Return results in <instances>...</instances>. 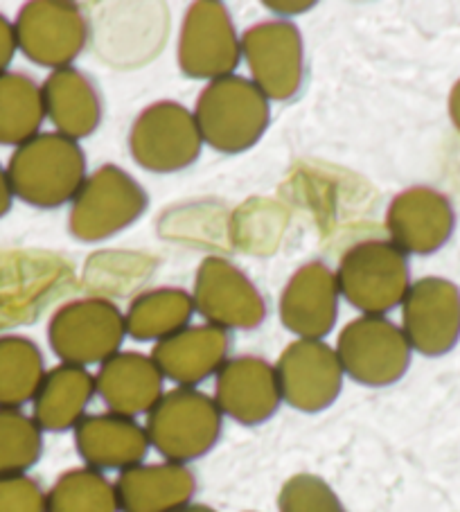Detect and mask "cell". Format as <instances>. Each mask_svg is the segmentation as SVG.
<instances>
[{"label":"cell","mask_w":460,"mask_h":512,"mask_svg":"<svg viewBox=\"0 0 460 512\" xmlns=\"http://www.w3.org/2000/svg\"><path fill=\"white\" fill-rule=\"evenodd\" d=\"M176 512H217V510L206 506V503H188V506H183L181 510H176Z\"/></svg>","instance_id":"36"},{"label":"cell","mask_w":460,"mask_h":512,"mask_svg":"<svg viewBox=\"0 0 460 512\" xmlns=\"http://www.w3.org/2000/svg\"><path fill=\"white\" fill-rule=\"evenodd\" d=\"M165 377L152 355L115 352L95 373V391L106 409L118 416H147L165 393Z\"/></svg>","instance_id":"19"},{"label":"cell","mask_w":460,"mask_h":512,"mask_svg":"<svg viewBox=\"0 0 460 512\" xmlns=\"http://www.w3.org/2000/svg\"><path fill=\"white\" fill-rule=\"evenodd\" d=\"M242 59L251 82L269 102H291L305 82V41L291 21L276 19L251 25L242 37Z\"/></svg>","instance_id":"11"},{"label":"cell","mask_w":460,"mask_h":512,"mask_svg":"<svg viewBox=\"0 0 460 512\" xmlns=\"http://www.w3.org/2000/svg\"><path fill=\"white\" fill-rule=\"evenodd\" d=\"M12 201H14V192L10 185V176H7V170L0 165V217H5L12 210Z\"/></svg>","instance_id":"33"},{"label":"cell","mask_w":460,"mask_h":512,"mask_svg":"<svg viewBox=\"0 0 460 512\" xmlns=\"http://www.w3.org/2000/svg\"><path fill=\"white\" fill-rule=\"evenodd\" d=\"M230 346H233V339L228 330L201 323L188 325L172 337L154 343L149 355L161 368L165 379L176 386L197 388L219 373V368L230 359Z\"/></svg>","instance_id":"18"},{"label":"cell","mask_w":460,"mask_h":512,"mask_svg":"<svg viewBox=\"0 0 460 512\" xmlns=\"http://www.w3.org/2000/svg\"><path fill=\"white\" fill-rule=\"evenodd\" d=\"M46 120L41 84L19 70L0 75V145L19 147L41 134Z\"/></svg>","instance_id":"26"},{"label":"cell","mask_w":460,"mask_h":512,"mask_svg":"<svg viewBox=\"0 0 460 512\" xmlns=\"http://www.w3.org/2000/svg\"><path fill=\"white\" fill-rule=\"evenodd\" d=\"M194 314L192 294L185 289L154 287L140 291L125 312L127 337L158 343L188 328Z\"/></svg>","instance_id":"24"},{"label":"cell","mask_w":460,"mask_h":512,"mask_svg":"<svg viewBox=\"0 0 460 512\" xmlns=\"http://www.w3.org/2000/svg\"><path fill=\"white\" fill-rule=\"evenodd\" d=\"M449 116H451V122H454V127L460 131V79L449 93Z\"/></svg>","instance_id":"34"},{"label":"cell","mask_w":460,"mask_h":512,"mask_svg":"<svg viewBox=\"0 0 460 512\" xmlns=\"http://www.w3.org/2000/svg\"><path fill=\"white\" fill-rule=\"evenodd\" d=\"M16 43L32 64L50 70L73 66L91 41V21L77 3L32 0L14 21Z\"/></svg>","instance_id":"9"},{"label":"cell","mask_w":460,"mask_h":512,"mask_svg":"<svg viewBox=\"0 0 460 512\" xmlns=\"http://www.w3.org/2000/svg\"><path fill=\"white\" fill-rule=\"evenodd\" d=\"M176 59L185 77L215 79L235 75L242 61V41L228 7L217 0H197L183 16Z\"/></svg>","instance_id":"10"},{"label":"cell","mask_w":460,"mask_h":512,"mask_svg":"<svg viewBox=\"0 0 460 512\" xmlns=\"http://www.w3.org/2000/svg\"><path fill=\"white\" fill-rule=\"evenodd\" d=\"M46 120L66 138L82 140L100 129L104 102L95 79L75 66L52 70L41 84Z\"/></svg>","instance_id":"22"},{"label":"cell","mask_w":460,"mask_h":512,"mask_svg":"<svg viewBox=\"0 0 460 512\" xmlns=\"http://www.w3.org/2000/svg\"><path fill=\"white\" fill-rule=\"evenodd\" d=\"M120 512H176L197 492V476L183 463H140L113 481Z\"/></svg>","instance_id":"21"},{"label":"cell","mask_w":460,"mask_h":512,"mask_svg":"<svg viewBox=\"0 0 460 512\" xmlns=\"http://www.w3.org/2000/svg\"><path fill=\"white\" fill-rule=\"evenodd\" d=\"M400 328L411 350L424 357L447 355L460 339V289L438 276L411 282L402 300Z\"/></svg>","instance_id":"14"},{"label":"cell","mask_w":460,"mask_h":512,"mask_svg":"<svg viewBox=\"0 0 460 512\" xmlns=\"http://www.w3.org/2000/svg\"><path fill=\"white\" fill-rule=\"evenodd\" d=\"M341 298L366 316H386L411 287L409 255L391 240H364L341 255L334 271Z\"/></svg>","instance_id":"4"},{"label":"cell","mask_w":460,"mask_h":512,"mask_svg":"<svg viewBox=\"0 0 460 512\" xmlns=\"http://www.w3.org/2000/svg\"><path fill=\"white\" fill-rule=\"evenodd\" d=\"M125 337V314L106 296L68 300L48 323L50 350L61 364L79 368L102 366L120 352Z\"/></svg>","instance_id":"6"},{"label":"cell","mask_w":460,"mask_h":512,"mask_svg":"<svg viewBox=\"0 0 460 512\" xmlns=\"http://www.w3.org/2000/svg\"><path fill=\"white\" fill-rule=\"evenodd\" d=\"M46 512H120L113 481L93 467H73L46 492Z\"/></svg>","instance_id":"28"},{"label":"cell","mask_w":460,"mask_h":512,"mask_svg":"<svg viewBox=\"0 0 460 512\" xmlns=\"http://www.w3.org/2000/svg\"><path fill=\"white\" fill-rule=\"evenodd\" d=\"M201 147L203 138L194 113L174 100L149 104L129 131L131 158L154 174L188 170L201 156Z\"/></svg>","instance_id":"8"},{"label":"cell","mask_w":460,"mask_h":512,"mask_svg":"<svg viewBox=\"0 0 460 512\" xmlns=\"http://www.w3.org/2000/svg\"><path fill=\"white\" fill-rule=\"evenodd\" d=\"M194 312L221 330H255L267 319V303L246 273L221 255L203 258L194 273Z\"/></svg>","instance_id":"12"},{"label":"cell","mask_w":460,"mask_h":512,"mask_svg":"<svg viewBox=\"0 0 460 512\" xmlns=\"http://www.w3.org/2000/svg\"><path fill=\"white\" fill-rule=\"evenodd\" d=\"M456 213L447 194L427 185H413L395 194L386 210V231L406 255H431L449 242Z\"/></svg>","instance_id":"15"},{"label":"cell","mask_w":460,"mask_h":512,"mask_svg":"<svg viewBox=\"0 0 460 512\" xmlns=\"http://www.w3.org/2000/svg\"><path fill=\"white\" fill-rule=\"evenodd\" d=\"M147 190L122 167L106 163L86 176L70 203L68 231L79 242H104L145 215Z\"/></svg>","instance_id":"5"},{"label":"cell","mask_w":460,"mask_h":512,"mask_svg":"<svg viewBox=\"0 0 460 512\" xmlns=\"http://www.w3.org/2000/svg\"><path fill=\"white\" fill-rule=\"evenodd\" d=\"M267 7H271V10H280L278 14H291L289 10H296V14H300V12H305V10H309V7H312V3H296V5H276V3H269Z\"/></svg>","instance_id":"35"},{"label":"cell","mask_w":460,"mask_h":512,"mask_svg":"<svg viewBox=\"0 0 460 512\" xmlns=\"http://www.w3.org/2000/svg\"><path fill=\"white\" fill-rule=\"evenodd\" d=\"M341 291L325 262H307L296 269L280 294V323L298 339H321L339 319Z\"/></svg>","instance_id":"17"},{"label":"cell","mask_w":460,"mask_h":512,"mask_svg":"<svg viewBox=\"0 0 460 512\" xmlns=\"http://www.w3.org/2000/svg\"><path fill=\"white\" fill-rule=\"evenodd\" d=\"M120 12L106 14V21H102L97 28V50L100 57L111 61L115 68H134V57H131V39H134L136 48L143 61L154 57L161 52L163 39H158V32L167 34V25H158V19H165V12L161 10L154 19L140 25L138 21L145 19L147 12H127V5H118Z\"/></svg>","instance_id":"25"},{"label":"cell","mask_w":460,"mask_h":512,"mask_svg":"<svg viewBox=\"0 0 460 512\" xmlns=\"http://www.w3.org/2000/svg\"><path fill=\"white\" fill-rule=\"evenodd\" d=\"M43 454V431L21 409H0V476L28 474Z\"/></svg>","instance_id":"29"},{"label":"cell","mask_w":460,"mask_h":512,"mask_svg":"<svg viewBox=\"0 0 460 512\" xmlns=\"http://www.w3.org/2000/svg\"><path fill=\"white\" fill-rule=\"evenodd\" d=\"M192 113L203 145L235 156L260 143L271 122V102L251 77L228 75L203 86Z\"/></svg>","instance_id":"2"},{"label":"cell","mask_w":460,"mask_h":512,"mask_svg":"<svg viewBox=\"0 0 460 512\" xmlns=\"http://www.w3.org/2000/svg\"><path fill=\"white\" fill-rule=\"evenodd\" d=\"M16 50H19V43H16L14 23L5 14H0V75L10 70Z\"/></svg>","instance_id":"32"},{"label":"cell","mask_w":460,"mask_h":512,"mask_svg":"<svg viewBox=\"0 0 460 512\" xmlns=\"http://www.w3.org/2000/svg\"><path fill=\"white\" fill-rule=\"evenodd\" d=\"M75 431V447L86 467L97 472L129 470L140 465L149 452V438L145 425L136 418L118 416L104 411L91 413L79 420Z\"/></svg>","instance_id":"20"},{"label":"cell","mask_w":460,"mask_h":512,"mask_svg":"<svg viewBox=\"0 0 460 512\" xmlns=\"http://www.w3.org/2000/svg\"><path fill=\"white\" fill-rule=\"evenodd\" d=\"M278 512H348L325 479L309 472L289 476L278 492Z\"/></svg>","instance_id":"30"},{"label":"cell","mask_w":460,"mask_h":512,"mask_svg":"<svg viewBox=\"0 0 460 512\" xmlns=\"http://www.w3.org/2000/svg\"><path fill=\"white\" fill-rule=\"evenodd\" d=\"M95 395V375L88 368L59 364L43 377L32 400V418L50 434L75 429Z\"/></svg>","instance_id":"23"},{"label":"cell","mask_w":460,"mask_h":512,"mask_svg":"<svg viewBox=\"0 0 460 512\" xmlns=\"http://www.w3.org/2000/svg\"><path fill=\"white\" fill-rule=\"evenodd\" d=\"M0 512H46V490L28 474L0 476Z\"/></svg>","instance_id":"31"},{"label":"cell","mask_w":460,"mask_h":512,"mask_svg":"<svg viewBox=\"0 0 460 512\" xmlns=\"http://www.w3.org/2000/svg\"><path fill=\"white\" fill-rule=\"evenodd\" d=\"M334 350L345 377L370 388L400 382L411 366L413 355L400 325L386 316L366 314L343 325Z\"/></svg>","instance_id":"7"},{"label":"cell","mask_w":460,"mask_h":512,"mask_svg":"<svg viewBox=\"0 0 460 512\" xmlns=\"http://www.w3.org/2000/svg\"><path fill=\"white\" fill-rule=\"evenodd\" d=\"M215 402L221 416L258 427L276 416L282 395L273 364L258 355L230 357L215 375Z\"/></svg>","instance_id":"16"},{"label":"cell","mask_w":460,"mask_h":512,"mask_svg":"<svg viewBox=\"0 0 460 512\" xmlns=\"http://www.w3.org/2000/svg\"><path fill=\"white\" fill-rule=\"evenodd\" d=\"M46 373L43 352L30 337H0V409H21L32 402Z\"/></svg>","instance_id":"27"},{"label":"cell","mask_w":460,"mask_h":512,"mask_svg":"<svg viewBox=\"0 0 460 512\" xmlns=\"http://www.w3.org/2000/svg\"><path fill=\"white\" fill-rule=\"evenodd\" d=\"M282 402L303 413L330 409L343 391V366L336 350L321 339H296L276 364Z\"/></svg>","instance_id":"13"},{"label":"cell","mask_w":460,"mask_h":512,"mask_svg":"<svg viewBox=\"0 0 460 512\" xmlns=\"http://www.w3.org/2000/svg\"><path fill=\"white\" fill-rule=\"evenodd\" d=\"M224 416L215 397L199 388L174 386L147 413L145 431L163 461L188 465L219 443Z\"/></svg>","instance_id":"3"},{"label":"cell","mask_w":460,"mask_h":512,"mask_svg":"<svg viewBox=\"0 0 460 512\" xmlns=\"http://www.w3.org/2000/svg\"><path fill=\"white\" fill-rule=\"evenodd\" d=\"M5 170L14 197L41 210L73 203L88 176L82 145L57 131H41L16 147Z\"/></svg>","instance_id":"1"}]
</instances>
